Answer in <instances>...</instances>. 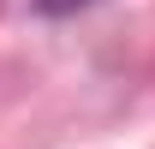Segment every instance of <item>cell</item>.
Masks as SVG:
<instances>
[{"label":"cell","instance_id":"6da1fadb","mask_svg":"<svg viewBox=\"0 0 155 149\" xmlns=\"http://www.w3.org/2000/svg\"><path fill=\"white\" fill-rule=\"evenodd\" d=\"M78 6H90V0H36V12H48V18H66Z\"/></svg>","mask_w":155,"mask_h":149}]
</instances>
